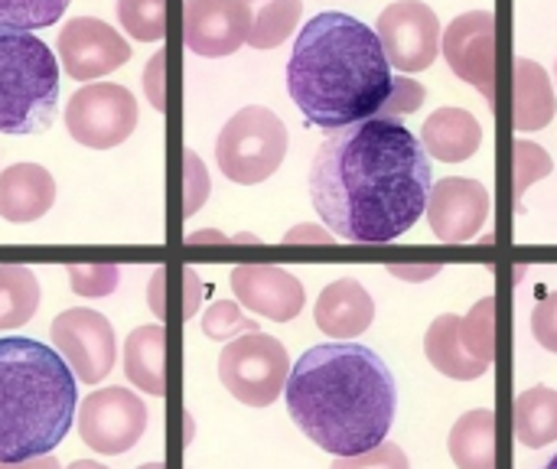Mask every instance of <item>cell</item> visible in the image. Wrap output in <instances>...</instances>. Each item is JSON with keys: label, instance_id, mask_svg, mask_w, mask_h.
<instances>
[{"label": "cell", "instance_id": "cell-1", "mask_svg": "<svg viewBox=\"0 0 557 469\" xmlns=\"http://www.w3.org/2000/svg\"><path fill=\"white\" fill-rule=\"evenodd\" d=\"M431 160L398 121L369 118L336 131L310 163V199L323 225L349 245L401 238L428 212Z\"/></svg>", "mask_w": 557, "mask_h": 469}, {"label": "cell", "instance_id": "cell-2", "mask_svg": "<svg viewBox=\"0 0 557 469\" xmlns=\"http://www.w3.org/2000/svg\"><path fill=\"white\" fill-rule=\"evenodd\" d=\"M294 424L333 457H359L385 444L398 388L382 356L362 343H323L307 349L284 388Z\"/></svg>", "mask_w": 557, "mask_h": 469}, {"label": "cell", "instance_id": "cell-3", "mask_svg": "<svg viewBox=\"0 0 557 469\" xmlns=\"http://www.w3.org/2000/svg\"><path fill=\"white\" fill-rule=\"evenodd\" d=\"M392 85L395 75L382 39L362 20L326 10L297 33L287 91L313 127L346 131L379 118Z\"/></svg>", "mask_w": 557, "mask_h": 469}, {"label": "cell", "instance_id": "cell-4", "mask_svg": "<svg viewBox=\"0 0 557 469\" xmlns=\"http://www.w3.org/2000/svg\"><path fill=\"white\" fill-rule=\"evenodd\" d=\"M72 421L75 375L65 359L36 340H0V464L49 457Z\"/></svg>", "mask_w": 557, "mask_h": 469}, {"label": "cell", "instance_id": "cell-5", "mask_svg": "<svg viewBox=\"0 0 557 469\" xmlns=\"http://www.w3.org/2000/svg\"><path fill=\"white\" fill-rule=\"evenodd\" d=\"M59 108V62L49 46L23 29H0V131L36 134Z\"/></svg>", "mask_w": 557, "mask_h": 469}, {"label": "cell", "instance_id": "cell-6", "mask_svg": "<svg viewBox=\"0 0 557 469\" xmlns=\"http://www.w3.org/2000/svg\"><path fill=\"white\" fill-rule=\"evenodd\" d=\"M287 157V127L284 121L261 104L235 111L215 140L219 170L238 186H258Z\"/></svg>", "mask_w": 557, "mask_h": 469}, {"label": "cell", "instance_id": "cell-7", "mask_svg": "<svg viewBox=\"0 0 557 469\" xmlns=\"http://www.w3.org/2000/svg\"><path fill=\"white\" fill-rule=\"evenodd\" d=\"M219 379L235 402L248 408H268L287 388L290 356L281 340L268 333H248L225 343L219 356Z\"/></svg>", "mask_w": 557, "mask_h": 469}, {"label": "cell", "instance_id": "cell-8", "mask_svg": "<svg viewBox=\"0 0 557 469\" xmlns=\"http://www.w3.org/2000/svg\"><path fill=\"white\" fill-rule=\"evenodd\" d=\"M65 127L72 140L91 150H111L124 144L137 127V101L124 85L91 82L78 88L65 104Z\"/></svg>", "mask_w": 557, "mask_h": 469}, {"label": "cell", "instance_id": "cell-9", "mask_svg": "<svg viewBox=\"0 0 557 469\" xmlns=\"http://www.w3.org/2000/svg\"><path fill=\"white\" fill-rule=\"evenodd\" d=\"M144 431H147V408L134 392L121 385L91 392L78 405V434L85 447H91L95 454L121 457L137 447Z\"/></svg>", "mask_w": 557, "mask_h": 469}, {"label": "cell", "instance_id": "cell-10", "mask_svg": "<svg viewBox=\"0 0 557 469\" xmlns=\"http://www.w3.org/2000/svg\"><path fill=\"white\" fill-rule=\"evenodd\" d=\"M49 333L78 382L98 385L101 379H108L117 356V343H114V326L108 323L104 313L88 307L65 310L52 320Z\"/></svg>", "mask_w": 557, "mask_h": 469}, {"label": "cell", "instance_id": "cell-11", "mask_svg": "<svg viewBox=\"0 0 557 469\" xmlns=\"http://www.w3.org/2000/svg\"><path fill=\"white\" fill-rule=\"evenodd\" d=\"M375 33L398 72H421L441 55V20L421 0H395L382 10Z\"/></svg>", "mask_w": 557, "mask_h": 469}, {"label": "cell", "instance_id": "cell-12", "mask_svg": "<svg viewBox=\"0 0 557 469\" xmlns=\"http://www.w3.org/2000/svg\"><path fill=\"white\" fill-rule=\"evenodd\" d=\"M441 52L447 65L483 98L496 101V16L490 10L460 13L441 36Z\"/></svg>", "mask_w": 557, "mask_h": 469}, {"label": "cell", "instance_id": "cell-13", "mask_svg": "<svg viewBox=\"0 0 557 469\" xmlns=\"http://www.w3.org/2000/svg\"><path fill=\"white\" fill-rule=\"evenodd\" d=\"M55 52L62 59V69L78 82L111 75L131 59L127 39L95 16H75L72 23H65L55 39Z\"/></svg>", "mask_w": 557, "mask_h": 469}, {"label": "cell", "instance_id": "cell-14", "mask_svg": "<svg viewBox=\"0 0 557 469\" xmlns=\"http://www.w3.org/2000/svg\"><path fill=\"white\" fill-rule=\"evenodd\" d=\"M490 189L467 176H447L431 186L428 196V222L434 235L447 245L473 242L490 222Z\"/></svg>", "mask_w": 557, "mask_h": 469}, {"label": "cell", "instance_id": "cell-15", "mask_svg": "<svg viewBox=\"0 0 557 469\" xmlns=\"http://www.w3.org/2000/svg\"><path fill=\"white\" fill-rule=\"evenodd\" d=\"M232 291L238 297V304L264 320L274 323H290L294 317H300L304 304H307V291L304 284L274 264H242L232 271Z\"/></svg>", "mask_w": 557, "mask_h": 469}, {"label": "cell", "instance_id": "cell-16", "mask_svg": "<svg viewBox=\"0 0 557 469\" xmlns=\"http://www.w3.org/2000/svg\"><path fill=\"white\" fill-rule=\"evenodd\" d=\"M183 39L202 59L232 55L248 39V13L242 0H186Z\"/></svg>", "mask_w": 557, "mask_h": 469}, {"label": "cell", "instance_id": "cell-17", "mask_svg": "<svg viewBox=\"0 0 557 469\" xmlns=\"http://www.w3.org/2000/svg\"><path fill=\"white\" fill-rule=\"evenodd\" d=\"M317 326L323 330V336L346 343L362 336L372 320H375V300L369 297V291L352 281V277H339L330 287H323L320 300H317Z\"/></svg>", "mask_w": 557, "mask_h": 469}, {"label": "cell", "instance_id": "cell-18", "mask_svg": "<svg viewBox=\"0 0 557 469\" xmlns=\"http://www.w3.org/2000/svg\"><path fill=\"white\" fill-rule=\"evenodd\" d=\"M55 202V180L39 163H13L0 173V219L23 225L42 219Z\"/></svg>", "mask_w": 557, "mask_h": 469}, {"label": "cell", "instance_id": "cell-19", "mask_svg": "<svg viewBox=\"0 0 557 469\" xmlns=\"http://www.w3.org/2000/svg\"><path fill=\"white\" fill-rule=\"evenodd\" d=\"M421 144L441 163H463L480 150L483 127L463 108H437L421 127Z\"/></svg>", "mask_w": 557, "mask_h": 469}, {"label": "cell", "instance_id": "cell-20", "mask_svg": "<svg viewBox=\"0 0 557 469\" xmlns=\"http://www.w3.org/2000/svg\"><path fill=\"white\" fill-rule=\"evenodd\" d=\"M124 375L137 392L166 395V333L163 326H137L124 343Z\"/></svg>", "mask_w": 557, "mask_h": 469}, {"label": "cell", "instance_id": "cell-21", "mask_svg": "<svg viewBox=\"0 0 557 469\" xmlns=\"http://www.w3.org/2000/svg\"><path fill=\"white\" fill-rule=\"evenodd\" d=\"M555 118V88L548 72L532 59H516V82H512V121L516 131H542Z\"/></svg>", "mask_w": 557, "mask_h": 469}, {"label": "cell", "instance_id": "cell-22", "mask_svg": "<svg viewBox=\"0 0 557 469\" xmlns=\"http://www.w3.org/2000/svg\"><path fill=\"white\" fill-rule=\"evenodd\" d=\"M424 353H428V362L454 382H473L490 372V366H483L480 359H473L463 349L460 317H454V313H444L431 323V330L424 336Z\"/></svg>", "mask_w": 557, "mask_h": 469}, {"label": "cell", "instance_id": "cell-23", "mask_svg": "<svg viewBox=\"0 0 557 469\" xmlns=\"http://www.w3.org/2000/svg\"><path fill=\"white\" fill-rule=\"evenodd\" d=\"M447 451L457 469H496V415L490 408H476L457 418Z\"/></svg>", "mask_w": 557, "mask_h": 469}, {"label": "cell", "instance_id": "cell-24", "mask_svg": "<svg viewBox=\"0 0 557 469\" xmlns=\"http://www.w3.org/2000/svg\"><path fill=\"white\" fill-rule=\"evenodd\" d=\"M248 13V46L255 49H274L284 39L294 36L304 0H242Z\"/></svg>", "mask_w": 557, "mask_h": 469}, {"label": "cell", "instance_id": "cell-25", "mask_svg": "<svg viewBox=\"0 0 557 469\" xmlns=\"http://www.w3.org/2000/svg\"><path fill=\"white\" fill-rule=\"evenodd\" d=\"M516 437L529 451H542L557 441V392L535 385L516 398Z\"/></svg>", "mask_w": 557, "mask_h": 469}, {"label": "cell", "instance_id": "cell-26", "mask_svg": "<svg viewBox=\"0 0 557 469\" xmlns=\"http://www.w3.org/2000/svg\"><path fill=\"white\" fill-rule=\"evenodd\" d=\"M39 307V281L23 264H0V330H16Z\"/></svg>", "mask_w": 557, "mask_h": 469}, {"label": "cell", "instance_id": "cell-27", "mask_svg": "<svg viewBox=\"0 0 557 469\" xmlns=\"http://www.w3.org/2000/svg\"><path fill=\"white\" fill-rule=\"evenodd\" d=\"M460 340L473 359H480L483 366H493L496 359V300L493 297H483L467 317H460Z\"/></svg>", "mask_w": 557, "mask_h": 469}, {"label": "cell", "instance_id": "cell-28", "mask_svg": "<svg viewBox=\"0 0 557 469\" xmlns=\"http://www.w3.org/2000/svg\"><path fill=\"white\" fill-rule=\"evenodd\" d=\"M121 26L140 42H160L166 33V0H117Z\"/></svg>", "mask_w": 557, "mask_h": 469}, {"label": "cell", "instance_id": "cell-29", "mask_svg": "<svg viewBox=\"0 0 557 469\" xmlns=\"http://www.w3.org/2000/svg\"><path fill=\"white\" fill-rule=\"evenodd\" d=\"M69 0H0V29H39L52 26L65 13Z\"/></svg>", "mask_w": 557, "mask_h": 469}, {"label": "cell", "instance_id": "cell-30", "mask_svg": "<svg viewBox=\"0 0 557 469\" xmlns=\"http://www.w3.org/2000/svg\"><path fill=\"white\" fill-rule=\"evenodd\" d=\"M202 333L215 343H232L238 336H248V333H258V323L248 320L242 313L238 304L232 300H215L206 313H202Z\"/></svg>", "mask_w": 557, "mask_h": 469}, {"label": "cell", "instance_id": "cell-31", "mask_svg": "<svg viewBox=\"0 0 557 469\" xmlns=\"http://www.w3.org/2000/svg\"><path fill=\"white\" fill-rule=\"evenodd\" d=\"M516 199L525 196V189L532 183H539L542 176L552 173V157L545 153V147L532 144V140H516Z\"/></svg>", "mask_w": 557, "mask_h": 469}, {"label": "cell", "instance_id": "cell-32", "mask_svg": "<svg viewBox=\"0 0 557 469\" xmlns=\"http://www.w3.org/2000/svg\"><path fill=\"white\" fill-rule=\"evenodd\" d=\"M117 264H75L69 268V284L82 297H108L117 287Z\"/></svg>", "mask_w": 557, "mask_h": 469}, {"label": "cell", "instance_id": "cell-33", "mask_svg": "<svg viewBox=\"0 0 557 469\" xmlns=\"http://www.w3.org/2000/svg\"><path fill=\"white\" fill-rule=\"evenodd\" d=\"M330 469H411V464L398 444H379L375 451L359 457H336Z\"/></svg>", "mask_w": 557, "mask_h": 469}, {"label": "cell", "instance_id": "cell-34", "mask_svg": "<svg viewBox=\"0 0 557 469\" xmlns=\"http://www.w3.org/2000/svg\"><path fill=\"white\" fill-rule=\"evenodd\" d=\"M421 101H424V88H421L418 82H411V78H395L392 95H388L385 108L379 111V118L395 121L398 114H411V111H418V108H421Z\"/></svg>", "mask_w": 557, "mask_h": 469}, {"label": "cell", "instance_id": "cell-35", "mask_svg": "<svg viewBox=\"0 0 557 469\" xmlns=\"http://www.w3.org/2000/svg\"><path fill=\"white\" fill-rule=\"evenodd\" d=\"M206 199H209V173H206L202 160L196 157V150H186V199H183V212L196 215Z\"/></svg>", "mask_w": 557, "mask_h": 469}, {"label": "cell", "instance_id": "cell-36", "mask_svg": "<svg viewBox=\"0 0 557 469\" xmlns=\"http://www.w3.org/2000/svg\"><path fill=\"white\" fill-rule=\"evenodd\" d=\"M532 336L539 340L542 349L557 353V291L555 294H548V297L535 307V313H532Z\"/></svg>", "mask_w": 557, "mask_h": 469}, {"label": "cell", "instance_id": "cell-37", "mask_svg": "<svg viewBox=\"0 0 557 469\" xmlns=\"http://www.w3.org/2000/svg\"><path fill=\"white\" fill-rule=\"evenodd\" d=\"M284 242H287V245H294V242L330 245V242H336V235H333V232H326V229H320V225H297V229H290V232L284 235Z\"/></svg>", "mask_w": 557, "mask_h": 469}, {"label": "cell", "instance_id": "cell-38", "mask_svg": "<svg viewBox=\"0 0 557 469\" xmlns=\"http://www.w3.org/2000/svg\"><path fill=\"white\" fill-rule=\"evenodd\" d=\"M160 65H163V55H157L150 65H147V95L153 101L157 111H163V91H160Z\"/></svg>", "mask_w": 557, "mask_h": 469}, {"label": "cell", "instance_id": "cell-39", "mask_svg": "<svg viewBox=\"0 0 557 469\" xmlns=\"http://www.w3.org/2000/svg\"><path fill=\"white\" fill-rule=\"evenodd\" d=\"M0 469H65V467L49 454V457H33V460H23V464H0Z\"/></svg>", "mask_w": 557, "mask_h": 469}, {"label": "cell", "instance_id": "cell-40", "mask_svg": "<svg viewBox=\"0 0 557 469\" xmlns=\"http://www.w3.org/2000/svg\"><path fill=\"white\" fill-rule=\"evenodd\" d=\"M441 268L434 264V268H392V274L395 277H405V281H428V277H434Z\"/></svg>", "mask_w": 557, "mask_h": 469}, {"label": "cell", "instance_id": "cell-41", "mask_svg": "<svg viewBox=\"0 0 557 469\" xmlns=\"http://www.w3.org/2000/svg\"><path fill=\"white\" fill-rule=\"evenodd\" d=\"M186 284H189V300H186V320L196 313V304H199V277H196V271H186Z\"/></svg>", "mask_w": 557, "mask_h": 469}, {"label": "cell", "instance_id": "cell-42", "mask_svg": "<svg viewBox=\"0 0 557 469\" xmlns=\"http://www.w3.org/2000/svg\"><path fill=\"white\" fill-rule=\"evenodd\" d=\"M65 469H108V467H101V464H95V460H75L72 467H65Z\"/></svg>", "mask_w": 557, "mask_h": 469}, {"label": "cell", "instance_id": "cell-43", "mask_svg": "<svg viewBox=\"0 0 557 469\" xmlns=\"http://www.w3.org/2000/svg\"><path fill=\"white\" fill-rule=\"evenodd\" d=\"M137 469H166L163 464H144V467H137Z\"/></svg>", "mask_w": 557, "mask_h": 469}, {"label": "cell", "instance_id": "cell-44", "mask_svg": "<svg viewBox=\"0 0 557 469\" xmlns=\"http://www.w3.org/2000/svg\"><path fill=\"white\" fill-rule=\"evenodd\" d=\"M545 469H557V457H552V460L545 464Z\"/></svg>", "mask_w": 557, "mask_h": 469}, {"label": "cell", "instance_id": "cell-45", "mask_svg": "<svg viewBox=\"0 0 557 469\" xmlns=\"http://www.w3.org/2000/svg\"><path fill=\"white\" fill-rule=\"evenodd\" d=\"M555 72H557V65H555Z\"/></svg>", "mask_w": 557, "mask_h": 469}]
</instances>
